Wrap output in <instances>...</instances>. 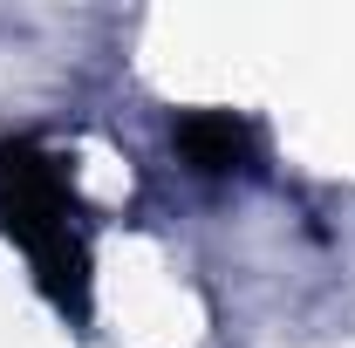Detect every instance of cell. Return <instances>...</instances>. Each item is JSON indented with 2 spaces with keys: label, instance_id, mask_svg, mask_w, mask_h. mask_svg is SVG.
<instances>
[{
  "label": "cell",
  "instance_id": "1",
  "mask_svg": "<svg viewBox=\"0 0 355 348\" xmlns=\"http://www.w3.org/2000/svg\"><path fill=\"white\" fill-rule=\"evenodd\" d=\"M0 225L42 266V287L62 307H83L89 253L76 239V191L42 143H0Z\"/></svg>",
  "mask_w": 355,
  "mask_h": 348
},
{
  "label": "cell",
  "instance_id": "2",
  "mask_svg": "<svg viewBox=\"0 0 355 348\" xmlns=\"http://www.w3.org/2000/svg\"><path fill=\"white\" fill-rule=\"evenodd\" d=\"M246 143H253V137L239 130L232 116H184V123H178V150H184L198 171H232V164L246 157Z\"/></svg>",
  "mask_w": 355,
  "mask_h": 348
}]
</instances>
